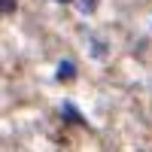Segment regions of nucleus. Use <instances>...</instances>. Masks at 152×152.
<instances>
[{"mask_svg":"<svg viewBox=\"0 0 152 152\" xmlns=\"http://www.w3.org/2000/svg\"><path fill=\"white\" fill-rule=\"evenodd\" d=\"M73 76H76V67L70 64V61H61V64H58V79H64V82H70Z\"/></svg>","mask_w":152,"mask_h":152,"instance_id":"f257e3e1","label":"nucleus"},{"mask_svg":"<svg viewBox=\"0 0 152 152\" xmlns=\"http://www.w3.org/2000/svg\"><path fill=\"white\" fill-rule=\"evenodd\" d=\"M61 3H67V0H61Z\"/></svg>","mask_w":152,"mask_h":152,"instance_id":"20e7f679","label":"nucleus"},{"mask_svg":"<svg viewBox=\"0 0 152 152\" xmlns=\"http://www.w3.org/2000/svg\"><path fill=\"white\" fill-rule=\"evenodd\" d=\"M91 6H94V0H79V9H82V12H85V9H91Z\"/></svg>","mask_w":152,"mask_h":152,"instance_id":"f03ea898","label":"nucleus"},{"mask_svg":"<svg viewBox=\"0 0 152 152\" xmlns=\"http://www.w3.org/2000/svg\"><path fill=\"white\" fill-rule=\"evenodd\" d=\"M12 6H15V3H12V0H3V12H9Z\"/></svg>","mask_w":152,"mask_h":152,"instance_id":"7ed1b4c3","label":"nucleus"}]
</instances>
